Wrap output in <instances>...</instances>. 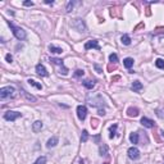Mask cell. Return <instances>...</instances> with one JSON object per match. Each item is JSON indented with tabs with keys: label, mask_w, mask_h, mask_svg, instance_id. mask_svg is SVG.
Listing matches in <instances>:
<instances>
[{
	"label": "cell",
	"mask_w": 164,
	"mask_h": 164,
	"mask_svg": "<svg viewBox=\"0 0 164 164\" xmlns=\"http://www.w3.org/2000/svg\"><path fill=\"white\" fill-rule=\"evenodd\" d=\"M8 25L10 26V28H12V31H13V33H14V36L18 38V40H25L26 38V31L23 30V28H21V27H17L14 23H12L10 21L8 22Z\"/></svg>",
	"instance_id": "1"
},
{
	"label": "cell",
	"mask_w": 164,
	"mask_h": 164,
	"mask_svg": "<svg viewBox=\"0 0 164 164\" xmlns=\"http://www.w3.org/2000/svg\"><path fill=\"white\" fill-rule=\"evenodd\" d=\"M14 95H15V89L13 86H6V87L0 89V98L1 99L14 98Z\"/></svg>",
	"instance_id": "2"
},
{
	"label": "cell",
	"mask_w": 164,
	"mask_h": 164,
	"mask_svg": "<svg viewBox=\"0 0 164 164\" xmlns=\"http://www.w3.org/2000/svg\"><path fill=\"white\" fill-rule=\"evenodd\" d=\"M71 25H72V27H73L74 30H77L78 32H86V25H85V22H83L82 19L76 18Z\"/></svg>",
	"instance_id": "3"
},
{
	"label": "cell",
	"mask_w": 164,
	"mask_h": 164,
	"mask_svg": "<svg viewBox=\"0 0 164 164\" xmlns=\"http://www.w3.org/2000/svg\"><path fill=\"white\" fill-rule=\"evenodd\" d=\"M19 117H22V114H21L19 112H14V110H9V112H6V113L4 114V118H5L6 121H10V122L15 121V119L19 118Z\"/></svg>",
	"instance_id": "4"
},
{
	"label": "cell",
	"mask_w": 164,
	"mask_h": 164,
	"mask_svg": "<svg viewBox=\"0 0 164 164\" xmlns=\"http://www.w3.org/2000/svg\"><path fill=\"white\" fill-rule=\"evenodd\" d=\"M50 63H53V64H55V66L60 67V68H62V72H60V73H63L64 76L68 73V69L64 67V62H63L62 59H58V58H50Z\"/></svg>",
	"instance_id": "5"
},
{
	"label": "cell",
	"mask_w": 164,
	"mask_h": 164,
	"mask_svg": "<svg viewBox=\"0 0 164 164\" xmlns=\"http://www.w3.org/2000/svg\"><path fill=\"white\" fill-rule=\"evenodd\" d=\"M77 115L81 121H85V118L87 115V108L85 105H78L77 106Z\"/></svg>",
	"instance_id": "6"
},
{
	"label": "cell",
	"mask_w": 164,
	"mask_h": 164,
	"mask_svg": "<svg viewBox=\"0 0 164 164\" xmlns=\"http://www.w3.org/2000/svg\"><path fill=\"white\" fill-rule=\"evenodd\" d=\"M127 153H128V157L131 159H133V160H136V159L140 158V150L137 147H130Z\"/></svg>",
	"instance_id": "7"
},
{
	"label": "cell",
	"mask_w": 164,
	"mask_h": 164,
	"mask_svg": "<svg viewBox=\"0 0 164 164\" xmlns=\"http://www.w3.org/2000/svg\"><path fill=\"white\" fill-rule=\"evenodd\" d=\"M36 72H37V74H40V76H42V77H48V76H49L46 68L42 66V64H37V66H36Z\"/></svg>",
	"instance_id": "8"
},
{
	"label": "cell",
	"mask_w": 164,
	"mask_h": 164,
	"mask_svg": "<svg viewBox=\"0 0 164 164\" xmlns=\"http://www.w3.org/2000/svg\"><path fill=\"white\" fill-rule=\"evenodd\" d=\"M141 124H142L144 127L153 128V127H154V121H151V119H149V118H146V117H142V118H141Z\"/></svg>",
	"instance_id": "9"
},
{
	"label": "cell",
	"mask_w": 164,
	"mask_h": 164,
	"mask_svg": "<svg viewBox=\"0 0 164 164\" xmlns=\"http://www.w3.org/2000/svg\"><path fill=\"white\" fill-rule=\"evenodd\" d=\"M91 48H95V49L100 50V46H99L96 40H90V41H87V42L85 44V49H86V50H89V49H91Z\"/></svg>",
	"instance_id": "10"
},
{
	"label": "cell",
	"mask_w": 164,
	"mask_h": 164,
	"mask_svg": "<svg viewBox=\"0 0 164 164\" xmlns=\"http://www.w3.org/2000/svg\"><path fill=\"white\" fill-rule=\"evenodd\" d=\"M131 89H132V91H135V92H138V91L142 89V83H141L140 81H135V82L132 83Z\"/></svg>",
	"instance_id": "11"
},
{
	"label": "cell",
	"mask_w": 164,
	"mask_h": 164,
	"mask_svg": "<svg viewBox=\"0 0 164 164\" xmlns=\"http://www.w3.org/2000/svg\"><path fill=\"white\" fill-rule=\"evenodd\" d=\"M57 144H58V137H51V138H49L48 140V142H46V146L48 147H54V146H57Z\"/></svg>",
	"instance_id": "12"
},
{
	"label": "cell",
	"mask_w": 164,
	"mask_h": 164,
	"mask_svg": "<svg viewBox=\"0 0 164 164\" xmlns=\"http://www.w3.org/2000/svg\"><path fill=\"white\" fill-rule=\"evenodd\" d=\"M32 130H33V132H40L42 130V122L41 121H36L32 124Z\"/></svg>",
	"instance_id": "13"
},
{
	"label": "cell",
	"mask_w": 164,
	"mask_h": 164,
	"mask_svg": "<svg viewBox=\"0 0 164 164\" xmlns=\"http://www.w3.org/2000/svg\"><path fill=\"white\" fill-rule=\"evenodd\" d=\"M127 115L128 117H137L138 115V109L137 108H130L127 110Z\"/></svg>",
	"instance_id": "14"
},
{
	"label": "cell",
	"mask_w": 164,
	"mask_h": 164,
	"mask_svg": "<svg viewBox=\"0 0 164 164\" xmlns=\"http://www.w3.org/2000/svg\"><path fill=\"white\" fill-rule=\"evenodd\" d=\"M49 50H50L51 53H54V54H62V53H63V50H62L60 48H57V46H54V45H49Z\"/></svg>",
	"instance_id": "15"
},
{
	"label": "cell",
	"mask_w": 164,
	"mask_h": 164,
	"mask_svg": "<svg viewBox=\"0 0 164 164\" xmlns=\"http://www.w3.org/2000/svg\"><path fill=\"white\" fill-rule=\"evenodd\" d=\"M121 41H122L123 45H130V44H131V37H130L128 35H123V36L121 37Z\"/></svg>",
	"instance_id": "16"
},
{
	"label": "cell",
	"mask_w": 164,
	"mask_h": 164,
	"mask_svg": "<svg viewBox=\"0 0 164 164\" xmlns=\"http://www.w3.org/2000/svg\"><path fill=\"white\" fill-rule=\"evenodd\" d=\"M123 64H124V67H126L127 69H130V68L133 66V59H132V58H126V59L123 60Z\"/></svg>",
	"instance_id": "17"
},
{
	"label": "cell",
	"mask_w": 164,
	"mask_h": 164,
	"mask_svg": "<svg viewBox=\"0 0 164 164\" xmlns=\"http://www.w3.org/2000/svg\"><path fill=\"white\" fill-rule=\"evenodd\" d=\"M83 83V86L86 87V89H94V86H95V82H92V81H90V80H86V81H83L82 82Z\"/></svg>",
	"instance_id": "18"
},
{
	"label": "cell",
	"mask_w": 164,
	"mask_h": 164,
	"mask_svg": "<svg viewBox=\"0 0 164 164\" xmlns=\"http://www.w3.org/2000/svg\"><path fill=\"white\" fill-rule=\"evenodd\" d=\"M28 83H30L31 86H35V87H36V89H38V90H41V89H42V85H41V83H38V82H36L35 80H31V78H30V80H28Z\"/></svg>",
	"instance_id": "19"
},
{
	"label": "cell",
	"mask_w": 164,
	"mask_h": 164,
	"mask_svg": "<svg viewBox=\"0 0 164 164\" xmlns=\"http://www.w3.org/2000/svg\"><path fill=\"white\" fill-rule=\"evenodd\" d=\"M130 141H131L132 144H137L138 142V135L132 132L131 135H130Z\"/></svg>",
	"instance_id": "20"
},
{
	"label": "cell",
	"mask_w": 164,
	"mask_h": 164,
	"mask_svg": "<svg viewBox=\"0 0 164 164\" xmlns=\"http://www.w3.org/2000/svg\"><path fill=\"white\" fill-rule=\"evenodd\" d=\"M117 127H118L117 124H113V126L110 127V130H109V131H110V135H109V136H110V138L115 137V133H117Z\"/></svg>",
	"instance_id": "21"
},
{
	"label": "cell",
	"mask_w": 164,
	"mask_h": 164,
	"mask_svg": "<svg viewBox=\"0 0 164 164\" xmlns=\"http://www.w3.org/2000/svg\"><path fill=\"white\" fill-rule=\"evenodd\" d=\"M155 66L158 67V68H160V69H164V60L160 59V58L157 59V60H155Z\"/></svg>",
	"instance_id": "22"
},
{
	"label": "cell",
	"mask_w": 164,
	"mask_h": 164,
	"mask_svg": "<svg viewBox=\"0 0 164 164\" xmlns=\"http://www.w3.org/2000/svg\"><path fill=\"white\" fill-rule=\"evenodd\" d=\"M109 60H110V63H114V64H115V63L118 62V57H117V54H114V53L110 54V55H109Z\"/></svg>",
	"instance_id": "23"
},
{
	"label": "cell",
	"mask_w": 164,
	"mask_h": 164,
	"mask_svg": "<svg viewBox=\"0 0 164 164\" xmlns=\"http://www.w3.org/2000/svg\"><path fill=\"white\" fill-rule=\"evenodd\" d=\"M87 138H89V133H87V131L85 130V131H82V136H81V142H86V141H87Z\"/></svg>",
	"instance_id": "24"
},
{
	"label": "cell",
	"mask_w": 164,
	"mask_h": 164,
	"mask_svg": "<svg viewBox=\"0 0 164 164\" xmlns=\"http://www.w3.org/2000/svg\"><path fill=\"white\" fill-rule=\"evenodd\" d=\"M99 151H100V155H106V151H108V147H106L105 145H103V146H100V149H99Z\"/></svg>",
	"instance_id": "25"
},
{
	"label": "cell",
	"mask_w": 164,
	"mask_h": 164,
	"mask_svg": "<svg viewBox=\"0 0 164 164\" xmlns=\"http://www.w3.org/2000/svg\"><path fill=\"white\" fill-rule=\"evenodd\" d=\"M33 164H46V158L45 157H40Z\"/></svg>",
	"instance_id": "26"
},
{
	"label": "cell",
	"mask_w": 164,
	"mask_h": 164,
	"mask_svg": "<svg viewBox=\"0 0 164 164\" xmlns=\"http://www.w3.org/2000/svg\"><path fill=\"white\" fill-rule=\"evenodd\" d=\"M22 94H23V95L26 96V99H27V100H30V101H36V98H33L32 95H28V94H27V92H26L25 90L22 91Z\"/></svg>",
	"instance_id": "27"
},
{
	"label": "cell",
	"mask_w": 164,
	"mask_h": 164,
	"mask_svg": "<svg viewBox=\"0 0 164 164\" xmlns=\"http://www.w3.org/2000/svg\"><path fill=\"white\" fill-rule=\"evenodd\" d=\"M73 5H74V3H73V1H69V3L67 4V9H66V12H67V13L72 12V9H73Z\"/></svg>",
	"instance_id": "28"
},
{
	"label": "cell",
	"mask_w": 164,
	"mask_h": 164,
	"mask_svg": "<svg viewBox=\"0 0 164 164\" xmlns=\"http://www.w3.org/2000/svg\"><path fill=\"white\" fill-rule=\"evenodd\" d=\"M83 74H85V72H83L82 69H77V71H76V73H74V76H76V77H82Z\"/></svg>",
	"instance_id": "29"
},
{
	"label": "cell",
	"mask_w": 164,
	"mask_h": 164,
	"mask_svg": "<svg viewBox=\"0 0 164 164\" xmlns=\"http://www.w3.org/2000/svg\"><path fill=\"white\" fill-rule=\"evenodd\" d=\"M157 114L159 118H164V109H158L157 110Z\"/></svg>",
	"instance_id": "30"
},
{
	"label": "cell",
	"mask_w": 164,
	"mask_h": 164,
	"mask_svg": "<svg viewBox=\"0 0 164 164\" xmlns=\"http://www.w3.org/2000/svg\"><path fill=\"white\" fill-rule=\"evenodd\" d=\"M5 59H6V62H9V63H12V62H13V57H12L10 54H6Z\"/></svg>",
	"instance_id": "31"
},
{
	"label": "cell",
	"mask_w": 164,
	"mask_h": 164,
	"mask_svg": "<svg viewBox=\"0 0 164 164\" xmlns=\"http://www.w3.org/2000/svg\"><path fill=\"white\" fill-rule=\"evenodd\" d=\"M91 126H92L94 128H96V127H98V121H96V119H91Z\"/></svg>",
	"instance_id": "32"
},
{
	"label": "cell",
	"mask_w": 164,
	"mask_h": 164,
	"mask_svg": "<svg viewBox=\"0 0 164 164\" xmlns=\"http://www.w3.org/2000/svg\"><path fill=\"white\" fill-rule=\"evenodd\" d=\"M23 5H25V6H32L33 3H32V1H25V3H23Z\"/></svg>",
	"instance_id": "33"
},
{
	"label": "cell",
	"mask_w": 164,
	"mask_h": 164,
	"mask_svg": "<svg viewBox=\"0 0 164 164\" xmlns=\"http://www.w3.org/2000/svg\"><path fill=\"white\" fill-rule=\"evenodd\" d=\"M118 80H121V76H115V77H113V78H112V82H114V81H118Z\"/></svg>",
	"instance_id": "34"
},
{
	"label": "cell",
	"mask_w": 164,
	"mask_h": 164,
	"mask_svg": "<svg viewBox=\"0 0 164 164\" xmlns=\"http://www.w3.org/2000/svg\"><path fill=\"white\" fill-rule=\"evenodd\" d=\"M115 68H117L115 66H109V67H108V71H109V72H112V71H114Z\"/></svg>",
	"instance_id": "35"
},
{
	"label": "cell",
	"mask_w": 164,
	"mask_h": 164,
	"mask_svg": "<svg viewBox=\"0 0 164 164\" xmlns=\"http://www.w3.org/2000/svg\"><path fill=\"white\" fill-rule=\"evenodd\" d=\"M95 69L98 71V73H101V72H103V71H101V68H100L99 66H96V64H95Z\"/></svg>",
	"instance_id": "36"
},
{
	"label": "cell",
	"mask_w": 164,
	"mask_h": 164,
	"mask_svg": "<svg viewBox=\"0 0 164 164\" xmlns=\"http://www.w3.org/2000/svg\"><path fill=\"white\" fill-rule=\"evenodd\" d=\"M99 114H100V115H104L105 112H104V110H99Z\"/></svg>",
	"instance_id": "37"
},
{
	"label": "cell",
	"mask_w": 164,
	"mask_h": 164,
	"mask_svg": "<svg viewBox=\"0 0 164 164\" xmlns=\"http://www.w3.org/2000/svg\"><path fill=\"white\" fill-rule=\"evenodd\" d=\"M104 164H108V163H104Z\"/></svg>",
	"instance_id": "38"
}]
</instances>
